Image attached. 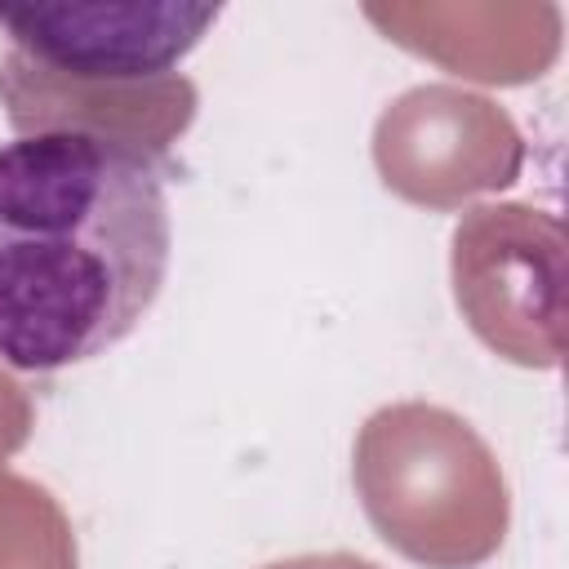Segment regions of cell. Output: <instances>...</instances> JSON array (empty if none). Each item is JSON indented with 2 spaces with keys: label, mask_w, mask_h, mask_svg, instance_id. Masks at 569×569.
<instances>
[{
  "label": "cell",
  "mask_w": 569,
  "mask_h": 569,
  "mask_svg": "<svg viewBox=\"0 0 569 569\" xmlns=\"http://www.w3.org/2000/svg\"><path fill=\"white\" fill-rule=\"evenodd\" d=\"M173 227L160 164L102 129L0 142V365L58 373L107 356L156 307Z\"/></svg>",
  "instance_id": "1"
},
{
  "label": "cell",
  "mask_w": 569,
  "mask_h": 569,
  "mask_svg": "<svg viewBox=\"0 0 569 569\" xmlns=\"http://www.w3.org/2000/svg\"><path fill=\"white\" fill-rule=\"evenodd\" d=\"M218 13V4H22L0 9V27L58 76L124 84L173 71Z\"/></svg>",
  "instance_id": "2"
}]
</instances>
